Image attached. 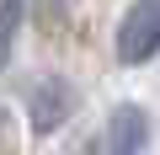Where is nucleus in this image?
Here are the masks:
<instances>
[{
	"mask_svg": "<svg viewBox=\"0 0 160 155\" xmlns=\"http://www.w3.org/2000/svg\"><path fill=\"white\" fill-rule=\"evenodd\" d=\"M144 139H149V118L139 107H118L112 128H107V155H139Z\"/></svg>",
	"mask_w": 160,
	"mask_h": 155,
	"instance_id": "2",
	"label": "nucleus"
},
{
	"mask_svg": "<svg viewBox=\"0 0 160 155\" xmlns=\"http://www.w3.org/2000/svg\"><path fill=\"white\" fill-rule=\"evenodd\" d=\"M149 54H160V0H133L118 27V59L144 64Z\"/></svg>",
	"mask_w": 160,
	"mask_h": 155,
	"instance_id": "1",
	"label": "nucleus"
},
{
	"mask_svg": "<svg viewBox=\"0 0 160 155\" xmlns=\"http://www.w3.org/2000/svg\"><path fill=\"white\" fill-rule=\"evenodd\" d=\"M22 16H27L22 0H0V64H11V48L22 38Z\"/></svg>",
	"mask_w": 160,
	"mask_h": 155,
	"instance_id": "3",
	"label": "nucleus"
}]
</instances>
